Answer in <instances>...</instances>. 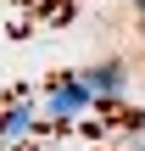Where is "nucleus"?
Masks as SVG:
<instances>
[{
  "instance_id": "obj_2",
  "label": "nucleus",
  "mask_w": 145,
  "mask_h": 151,
  "mask_svg": "<svg viewBox=\"0 0 145 151\" xmlns=\"http://www.w3.org/2000/svg\"><path fill=\"white\" fill-rule=\"evenodd\" d=\"M84 106H95V95H89V84H84L78 73L50 78V90H45V118H50V123H73Z\"/></svg>"
},
{
  "instance_id": "obj_4",
  "label": "nucleus",
  "mask_w": 145,
  "mask_h": 151,
  "mask_svg": "<svg viewBox=\"0 0 145 151\" xmlns=\"http://www.w3.org/2000/svg\"><path fill=\"white\" fill-rule=\"evenodd\" d=\"M140 6H145V0H140Z\"/></svg>"
},
{
  "instance_id": "obj_1",
  "label": "nucleus",
  "mask_w": 145,
  "mask_h": 151,
  "mask_svg": "<svg viewBox=\"0 0 145 151\" xmlns=\"http://www.w3.org/2000/svg\"><path fill=\"white\" fill-rule=\"evenodd\" d=\"M34 134V90H6L0 95V151H28Z\"/></svg>"
},
{
  "instance_id": "obj_3",
  "label": "nucleus",
  "mask_w": 145,
  "mask_h": 151,
  "mask_svg": "<svg viewBox=\"0 0 145 151\" xmlns=\"http://www.w3.org/2000/svg\"><path fill=\"white\" fill-rule=\"evenodd\" d=\"M78 78L89 84V95H95V101H106V95H117V90L129 84V78H123V67H89V73H78Z\"/></svg>"
}]
</instances>
